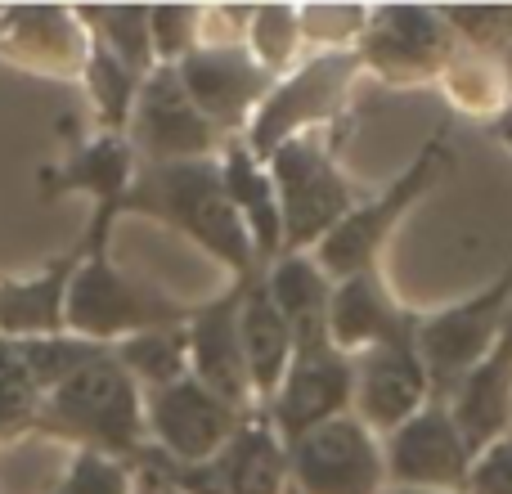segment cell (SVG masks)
Wrapping results in <instances>:
<instances>
[{
	"label": "cell",
	"instance_id": "obj_36",
	"mask_svg": "<svg viewBox=\"0 0 512 494\" xmlns=\"http://www.w3.org/2000/svg\"><path fill=\"white\" fill-rule=\"evenodd\" d=\"M391 494H432V490H391Z\"/></svg>",
	"mask_w": 512,
	"mask_h": 494
},
{
	"label": "cell",
	"instance_id": "obj_27",
	"mask_svg": "<svg viewBox=\"0 0 512 494\" xmlns=\"http://www.w3.org/2000/svg\"><path fill=\"white\" fill-rule=\"evenodd\" d=\"M86 86H90V99H95V108H99V122L108 126V135H117L126 122H131L135 95H140V77H135L122 59H113L104 45H90Z\"/></svg>",
	"mask_w": 512,
	"mask_h": 494
},
{
	"label": "cell",
	"instance_id": "obj_7",
	"mask_svg": "<svg viewBox=\"0 0 512 494\" xmlns=\"http://www.w3.org/2000/svg\"><path fill=\"white\" fill-rule=\"evenodd\" d=\"M126 126H131V149L144 153V167L207 158L216 144V126L194 108V99L180 86V72L167 63H158L140 81Z\"/></svg>",
	"mask_w": 512,
	"mask_h": 494
},
{
	"label": "cell",
	"instance_id": "obj_11",
	"mask_svg": "<svg viewBox=\"0 0 512 494\" xmlns=\"http://www.w3.org/2000/svg\"><path fill=\"white\" fill-rule=\"evenodd\" d=\"M387 477L396 490H432L454 494L468 486L472 450L454 427V414L441 405H423L409 423H400L387 441V459H382Z\"/></svg>",
	"mask_w": 512,
	"mask_h": 494
},
{
	"label": "cell",
	"instance_id": "obj_20",
	"mask_svg": "<svg viewBox=\"0 0 512 494\" xmlns=\"http://www.w3.org/2000/svg\"><path fill=\"white\" fill-rule=\"evenodd\" d=\"M265 292L279 306L283 324L292 328V346H324L328 342V301H333V279L319 270L310 256L292 252L265 279Z\"/></svg>",
	"mask_w": 512,
	"mask_h": 494
},
{
	"label": "cell",
	"instance_id": "obj_15",
	"mask_svg": "<svg viewBox=\"0 0 512 494\" xmlns=\"http://www.w3.org/2000/svg\"><path fill=\"white\" fill-rule=\"evenodd\" d=\"M248 283V279H243ZM243 283L234 292H225L212 306L189 310V378L203 382L212 396H221L225 405L243 409L252 396L248 360H243V337H239V301Z\"/></svg>",
	"mask_w": 512,
	"mask_h": 494
},
{
	"label": "cell",
	"instance_id": "obj_28",
	"mask_svg": "<svg viewBox=\"0 0 512 494\" xmlns=\"http://www.w3.org/2000/svg\"><path fill=\"white\" fill-rule=\"evenodd\" d=\"M41 405H45V391H41V382L32 378V369H27L18 342L0 337V441L23 432V427H32Z\"/></svg>",
	"mask_w": 512,
	"mask_h": 494
},
{
	"label": "cell",
	"instance_id": "obj_19",
	"mask_svg": "<svg viewBox=\"0 0 512 494\" xmlns=\"http://www.w3.org/2000/svg\"><path fill=\"white\" fill-rule=\"evenodd\" d=\"M90 239L77 252L59 256L45 274L32 279H9L0 283V337L23 342V337H54L63 333V306H68V283L77 265L86 261Z\"/></svg>",
	"mask_w": 512,
	"mask_h": 494
},
{
	"label": "cell",
	"instance_id": "obj_29",
	"mask_svg": "<svg viewBox=\"0 0 512 494\" xmlns=\"http://www.w3.org/2000/svg\"><path fill=\"white\" fill-rule=\"evenodd\" d=\"M18 351H23L32 378L41 382V391L50 396L59 382H68L81 364H90L99 351H108V346H95V342L72 337V333H54V337H23V342H18Z\"/></svg>",
	"mask_w": 512,
	"mask_h": 494
},
{
	"label": "cell",
	"instance_id": "obj_14",
	"mask_svg": "<svg viewBox=\"0 0 512 494\" xmlns=\"http://www.w3.org/2000/svg\"><path fill=\"white\" fill-rule=\"evenodd\" d=\"M176 72L185 95L194 99V108L216 131L239 126L270 95V72L243 45H198L194 54H185L176 63Z\"/></svg>",
	"mask_w": 512,
	"mask_h": 494
},
{
	"label": "cell",
	"instance_id": "obj_12",
	"mask_svg": "<svg viewBox=\"0 0 512 494\" xmlns=\"http://www.w3.org/2000/svg\"><path fill=\"white\" fill-rule=\"evenodd\" d=\"M441 149H445V135L427 140V149L414 158V167H409L405 176L387 189V194L373 198L369 207H351V216H346V221L337 225L324 243H319L315 265L328 274V279L342 283V279H351V274L369 270L373 256H378V247L387 243L391 225L400 221V212H405V207L414 203L427 185H432V171H436V162H441Z\"/></svg>",
	"mask_w": 512,
	"mask_h": 494
},
{
	"label": "cell",
	"instance_id": "obj_35",
	"mask_svg": "<svg viewBox=\"0 0 512 494\" xmlns=\"http://www.w3.org/2000/svg\"><path fill=\"white\" fill-rule=\"evenodd\" d=\"M504 63H508V81H512V45L504 50Z\"/></svg>",
	"mask_w": 512,
	"mask_h": 494
},
{
	"label": "cell",
	"instance_id": "obj_17",
	"mask_svg": "<svg viewBox=\"0 0 512 494\" xmlns=\"http://www.w3.org/2000/svg\"><path fill=\"white\" fill-rule=\"evenodd\" d=\"M450 414H454L459 436L468 441L472 459L508 432V423H512V324L499 328L495 346L459 382Z\"/></svg>",
	"mask_w": 512,
	"mask_h": 494
},
{
	"label": "cell",
	"instance_id": "obj_24",
	"mask_svg": "<svg viewBox=\"0 0 512 494\" xmlns=\"http://www.w3.org/2000/svg\"><path fill=\"white\" fill-rule=\"evenodd\" d=\"M221 176H225V189H230L234 212L243 216V225H248V234H252L256 256H279L283 221H279V198H274L270 171L256 167L248 144H230V153H225V162H221Z\"/></svg>",
	"mask_w": 512,
	"mask_h": 494
},
{
	"label": "cell",
	"instance_id": "obj_3",
	"mask_svg": "<svg viewBox=\"0 0 512 494\" xmlns=\"http://www.w3.org/2000/svg\"><path fill=\"white\" fill-rule=\"evenodd\" d=\"M113 207H99L95 225H90V256L77 265L68 283V306H63V333L86 337L95 346L108 342H126L135 333L149 328H171V324H189V310L167 301L162 292L144 288V283L126 279L113 261L104 256V234L113 221Z\"/></svg>",
	"mask_w": 512,
	"mask_h": 494
},
{
	"label": "cell",
	"instance_id": "obj_18",
	"mask_svg": "<svg viewBox=\"0 0 512 494\" xmlns=\"http://www.w3.org/2000/svg\"><path fill=\"white\" fill-rule=\"evenodd\" d=\"M418 328L405 310H396V301L387 297V288L378 283V274L364 270L351 274L333 288V301H328V342L342 355H360L378 342H391V337Z\"/></svg>",
	"mask_w": 512,
	"mask_h": 494
},
{
	"label": "cell",
	"instance_id": "obj_22",
	"mask_svg": "<svg viewBox=\"0 0 512 494\" xmlns=\"http://www.w3.org/2000/svg\"><path fill=\"white\" fill-rule=\"evenodd\" d=\"M225 494H283L288 481V445L279 441L274 423L243 418L221 454L212 459Z\"/></svg>",
	"mask_w": 512,
	"mask_h": 494
},
{
	"label": "cell",
	"instance_id": "obj_4",
	"mask_svg": "<svg viewBox=\"0 0 512 494\" xmlns=\"http://www.w3.org/2000/svg\"><path fill=\"white\" fill-rule=\"evenodd\" d=\"M270 185L279 198L283 247L301 252L310 243H324L337 225L351 216V185L328 162L315 140H288L270 153Z\"/></svg>",
	"mask_w": 512,
	"mask_h": 494
},
{
	"label": "cell",
	"instance_id": "obj_32",
	"mask_svg": "<svg viewBox=\"0 0 512 494\" xmlns=\"http://www.w3.org/2000/svg\"><path fill=\"white\" fill-rule=\"evenodd\" d=\"M54 494H135L131 468L117 459H104V454H77Z\"/></svg>",
	"mask_w": 512,
	"mask_h": 494
},
{
	"label": "cell",
	"instance_id": "obj_13",
	"mask_svg": "<svg viewBox=\"0 0 512 494\" xmlns=\"http://www.w3.org/2000/svg\"><path fill=\"white\" fill-rule=\"evenodd\" d=\"M508 301H512V265L481 297H472V301H463V306L418 324V355H423V364H427V378L432 382L468 378L472 364L495 346L499 328H504Z\"/></svg>",
	"mask_w": 512,
	"mask_h": 494
},
{
	"label": "cell",
	"instance_id": "obj_25",
	"mask_svg": "<svg viewBox=\"0 0 512 494\" xmlns=\"http://www.w3.org/2000/svg\"><path fill=\"white\" fill-rule=\"evenodd\" d=\"M113 360L131 373L135 387H144V391L171 387V382L189 378V333H185V324L149 328V333H135L126 342H117Z\"/></svg>",
	"mask_w": 512,
	"mask_h": 494
},
{
	"label": "cell",
	"instance_id": "obj_30",
	"mask_svg": "<svg viewBox=\"0 0 512 494\" xmlns=\"http://www.w3.org/2000/svg\"><path fill=\"white\" fill-rule=\"evenodd\" d=\"M248 36H252V59L270 72L292 59V45L301 41V14L288 5H265L252 14Z\"/></svg>",
	"mask_w": 512,
	"mask_h": 494
},
{
	"label": "cell",
	"instance_id": "obj_23",
	"mask_svg": "<svg viewBox=\"0 0 512 494\" xmlns=\"http://www.w3.org/2000/svg\"><path fill=\"white\" fill-rule=\"evenodd\" d=\"M135 180V149L122 135H95L86 140L77 153H68V162L45 171V189L63 194V189H86L99 198V207H113L122 212V198Z\"/></svg>",
	"mask_w": 512,
	"mask_h": 494
},
{
	"label": "cell",
	"instance_id": "obj_16",
	"mask_svg": "<svg viewBox=\"0 0 512 494\" xmlns=\"http://www.w3.org/2000/svg\"><path fill=\"white\" fill-rule=\"evenodd\" d=\"M450 36L454 27L445 23V14H432L423 5H387L373 14L364 54L387 77H423L450 59Z\"/></svg>",
	"mask_w": 512,
	"mask_h": 494
},
{
	"label": "cell",
	"instance_id": "obj_9",
	"mask_svg": "<svg viewBox=\"0 0 512 494\" xmlns=\"http://www.w3.org/2000/svg\"><path fill=\"white\" fill-rule=\"evenodd\" d=\"M355 63H360L355 54H319L301 72H292L288 81H279L256 108V122L248 135L252 158H270L279 144L297 140L301 126L333 117L355 77Z\"/></svg>",
	"mask_w": 512,
	"mask_h": 494
},
{
	"label": "cell",
	"instance_id": "obj_33",
	"mask_svg": "<svg viewBox=\"0 0 512 494\" xmlns=\"http://www.w3.org/2000/svg\"><path fill=\"white\" fill-rule=\"evenodd\" d=\"M468 490L472 494H512V427L472 459Z\"/></svg>",
	"mask_w": 512,
	"mask_h": 494
},
{
	"label": "cell",
	"instance_id": "obj_26",
	"mask_svg": "<svg viewBox=\"0 0 512 494\" xmlns=\"http://www.w3.org/2000/svg\"><path fill=\"white\" fill-rule=\"evenodd\" d=\"M77 23H86L95 32V45L122 59L135 77L153 72V32L144 5H81Z\"/></svg>",
	"mask_w": 512,
	"mask_h": 494
},
{
	"label": "cell",
	"instance_id": "obj_34",
	"mask_svg": "<svg viewBox=\"0 0 512 494\" xmlns=\"http://www.w3.org/2000/svg\"><path fill=\"white\" fill-rule=\"evenodd\" d=\"M140 494H180V490H171L167 481H158V477H144V486H140Z\"/></svg>",
	"mask_w": 512,
	"mask_h": 494
},
{
	"label": "cell",
	"instance_id": "obj_1",
	"mask_svg": "<svg viewBox=\"0 0 512 494\" xmlns=\"http://www.w3.org/2000/svg\"><path fill=\"white\" fill-rule=\"evenodd\" d=\"M122 212L158 216V221L176 225L180 234H189L216 261H225L239 279L252 274V261H256L252 234L243 225V216L234 212L230 189H225V176L216 162L194 158V162L140 167L122 198Z\"/></svg>",
	"mask_w": 512,
	"mask_h": 494
},
{
	"label": "cell",
	"instance_id": "obj_6",
	"mask_svg": "<svg viewBox=\"0 0 512 494\" xmlns=\"http://www.w3.org/2000/svg\"><path fill=\"white\" fill-rule=\"evenodd\" d=\"M239 423L243 409L225 405L194 378L144 391V427L158 441V454L176 463H212L239 432Z\"/></svg>",
	"mask_w": 512,
	"mask_h": 494
},
{
	"label": "cell",
	"instance_id": "obj_31",
	"mask_svg": "<svg viewBox=\"0 0 512 494\" xmlns=\"http://www.w3.org/2000/svg\"><path fill=\"white\" fill-rule=\"evenodd\" d=\"M149 32H153V59L176 68L185 54L198 50V9L189 5H153L149 9Z\"/></svg>",
	"mask_w": 512,
	"mask_h": 494
},
{
	"label": "cell",
	"instance_id": "obj_10",
	"mask_svg": "<svg viewBox=\"0 0 512 494\" xmlns=\"http://www.w3.org/2000/svg\"><path fill=\"white\" fill-rule=\"evenodd\" d=\"M351 369H355L351 405L360 409V423L378 427V432H396L400 423H409L423 409L427 391H432L427 364L418 355V328L351 355Z\"/></svg>",
	"mask_w": 512,
	"mask_h": 494
},
{
	"label": "cell",
	"instance_id": "obj_5",
	"mask_svg": "<svg viewBox=\"0 0 512 494\" xmlns=\"http://www.w3.org/2000/svg\"><path fill=\"white\" fill-rule=\"evenodd\" d=\"M288 477L301 494H378L387 468L369 427L342 414L288 445Z\"/></svg>",
	"mask_w": 512,
	"mask_h": 494
},
{
	"label": "cell",
	"instance_id": "obj_2",
	"mask_svg": "<svg viewBox=\"0 0 512 494\" xmlns=\"http://www.w3.org/2000/svg\"><path fill=\"white\" fill-rule=\"evenodd\" d=\"M32 427L45 436H59V441H77L81 454H104L117 463L140 459L144 432H149L144 391L113 360V346H108L45 396Z\"/></svg>",
	"mask_w": 512,
	"mask_h": 494
},
{
	"label": "cell",
	"instance_id": "obj_8",
	"mask_svg": "<svg viewBox=\"0 0 512 494\" xmlns=\"http://www.w3.org/2000/svg\"><path fill=\"white\" fill-rule=\"evenodd\" d=\"M351 391H355L351 355H342L333 342L292 351L288 373H283L279 391L270 396V418L279 441L292 445L297 436L342 418L346 405H351Z\"/></svg>",
	"mask_w": 512,
	"mask_h": 494
},
{
	"label": "cell",
	"instance_id": "obj_21",
	"mask_svg": "<svg viewBox=\"0 0 512 494\" xmlns=\"http://www.w3.org/2000/svg\"><path fill=\"white\" fill-rule=\"evenodd\" d=\"M239 337H243V360H248L252 396H274L292 364V328L283 324L279 306L270 301L265 283H243L239 301Z\"/></svg>",
	"mask_w": 512,
	"mask_h": 494
}]
</instances>
